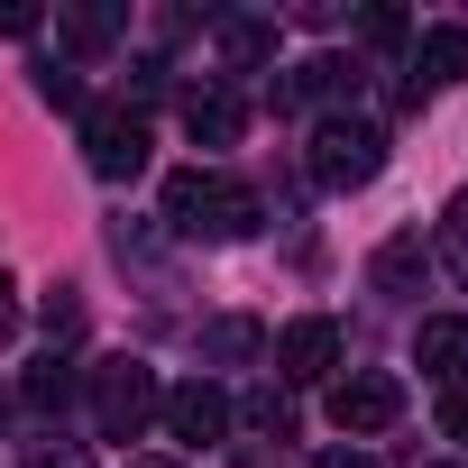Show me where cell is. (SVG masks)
Segmentation results:
<instances>
[{"label":"cell","instance_id":"1","mask_svg":"<svg viewBox=\"0 0 468 468\" xmlns=\"http://www.w3.org/2000/svg\"><path fill=\"white\" fill-rule=\"evenodd\" d=\"M165 229L175 239H249L258 229V193L211 175V165H184V175H165Z\"/></svg>","mask_w":468,"mask_h":468},{"label":"cell","instance_id":"2","mask_svg":"<svg viewBox=\"0 0 468 468\" xmlns=\"http://www.w3.org/2000/svg\"><path fill=\"white\" fill-rule=\"evenodd\" d=\"M156 404H165V386H156L147 358H101L92 367V431L101 441H138L156 422Z\"/></svg>","mask_w":468,"mask_h":468},{"label":"cell","instance_id":"3","mask_svg":"<svg viewBox=\"0 0 468 468\" xmlns=\"http://www.w3.org/2000/svg\"><path fill=\"white\" fill-rule=\"evenodd\" d=\"M377 165H386V129H377V120L331 111V120L313 129V184H322V193H358V184H377Z\"/></svg>","mask_w":468,"mask_h":468},{"label":"cell","instance_id":"4","mask_svg":"<svg viewBox=\"0 0 468 468\" xmlns=\"http://www.w3.org/2000/svg\"><path fill=\"white\" fill-rule=\"evenodd\" d=\"M83 165H92L101 184H129V175L147 165V120H138L129 101H83Z\"/></svg>","mask_w":468,"mask_h":468},{"label":"cell","instance_id":"5","mask_svg":"<svg viewBox=\"0 0 468 468\" xmlns=\"http://www.w3.org/2000/svg\"><path fill=\"white\" fill-rule=\"evenodd\" d=\"M156 422H165L175 441H193V450H211V441L229 431V395H220L211 377H184V386H165V404H156Z\"/></svg>","mask_w":468,"mask_h":468},{"label":"cell","instance_id":"6","mask_svg":"<svg viewBox=\"0 0 468 468\" xmlns=\"http://www.w3.org/2000/svg\"><path fill=\"white\" fill-rule=\"evenodd\" d=\"M276 367H285L294 386L331 377V367H340V322H331V313H303V322H285V331H276Z\"/></svg>","mask_w":468,"mask_h":468},{"label":"cell","instance_id":"7","mask_svg":"<svg viewBox=\"0 0 468 468\" xmlns=\"http://www.w3.org/2000/svg\"><path fill=\"white\" fill-rule=\"evenodd\" d=\"M395 413H404V386H395V377H377V367L331 386V422H340V431H386Z\"/></svg>","mask_w":468,"mask_h":468},{"label":"cell","instance_id":"8","mask_svg":"<svg viewBox=\"0 0 468 468\" xmlns=\"http://www.w3.org/2000/svg\"><path fill=\"white\" fill-rule=\"evenodd\" d=\"M413 367L450 395V386H468V322L459 313H431L422 331H413Z\"/></svg>","mask_w":468,"mask_h":468},{"label":"cell","instance_id":"9","mask_svg":"<svg viewBox=\"0 0 468 468\" xmlns=\"http://www.w3.org/2000/svg\"><path fill=\"white\" fill-rule=\"evenodd\" d=\"M239 129H249L239 92H193V101H184V138H193V147H239Z\"/></svg>","mask_w":468,"mask_h":468},{"label":"cell","instance_id":"10","mask_svg":"<svg viewBox=\"0 0 468 468\" xmlns=\"http://www.w3.org/2000/svg\"><path fill=\"white\" fill-rule=\"evenodd\" d=\"M422 83H468V28H422V47H413V101H422Z\"/></svg>","mask_w":468,"mask_h":468},{"label":"cell","instance_id":"11","mask_svg":"<svg viewBox=\"0 0 468 468\" xmlns=\"http://www.w3.org/2000/svg\"><path fill=\"white\" fill-rule=\"evenodd\" d=\"M276 92H285V101H358V65H340V56H313V65H294Z\"/></svg>","mask_w":468,"mask_h":468},{"label":"cell","instance_id":"12","mask_svg":"<svg viewBox=\"0 0 468 468\" xmlns=\"http://www.w3.org/2000/svg\"><path fill=\"white\" fill-rule=\"evenodd\" d=\"M422 267H431V258H422L413 229H404V239H386V249H377V267H367V276H377V294H413V276H422Z\"/></svg>","mask_w":468,"mask_h":468},{"label":"cell","instance_id":"13","mask_svg":"<svg viewBox=\"0 0 468 468\" xmlns=\"http://www.w3.org/2000/svg\"><path fill=\"white\" fill-rule=\"evenodd\" d=\"M258 349H267V331L239 322V313H229V322H202V358H220V367H239V358H258Z\"/></svg>","mask_w":468,"mask_h":468},{"label":"cell","instance_id":"14","mask_svg":"<svg viewBox=\"0 0 468 468\" xmlns=\"http://www.w3.org/2000/svg\"><path fill=\"white\" fill-rule=\"evenodd\" d=\"M220 56L239 65V74L267 65V56H276V19H220Z\"/></svg>","mask_w":468,"mask_h":468},{"label":"cell","instance_id":"15","mask_svg":"<svg viewBox=\"0 0 468 468\" xmlns=\"http://www.w3.org/2000/svg\"><path fill=\"white\" fill-rule=\"evenodd\" d=\"M239 422H249V431H267V441H294V404H285L276 386H258V395L239 404Z\"/></svg>","mask_w":468,"mask_h":468},{"label":"cell","instance_id":"16","mask_svg":"<svg viewBox=\"0 0 468 468\" xmlns=\"http://www.w3.org/2000/svg\"><path fill=\"white\" fill-rule=\"evenodd\" d=\"M56 28H65V47H111L120 37V10H65Z\"/></svg>","mask_w":468,"mask_h":468},{"label":"cell","instance_id":"17","mask_svg":"<svg viewBox=\"0 0 468 468\" xmlns=\"http://www.w3.org/2000/svg\"><path fill=\"white\" fill-rule=\"evenodd\" d=\"M65 386H74L65 358H37V367H28V404H37V413H65Z\"/></svg>","mask_w":468,"mask_h":468},{"label":"cell","instance_id":"18","mask_svg":"<svg viewBox=\"0 0 468 468\" xmlns=\"http://www.w3.org/2000/svg\"><path fill=\"white\" fill-rule=\"evenodd\" d=\"M441 258H450V267H459V285H468V193L441 211Z\"/></svg>","mask_w":468,"mask_h":468},{"label":"cell","instance_id":"19","mask_svg":"<svg viewBox=\"0 0 468 468\" xmlns=\"http://www.w3.org/2000/svg\"><path fill=\"white\" fill-rule=\"evenodd\" d=\"M19 468H92V459H83L74 441H28V450H19Z\"/></svg>","mask_w":468,"mask_h":468},{"label":"cell","instance_id":"20","mask_svg":"<svg viewBox=\"0 0 468 468\" xmlns=\"http://www.w3.org/2000/svg\"><path fill=\"white\" fill-rule=\"evenodd\" d=\"M441 441H468V386L441 395Z\"/></svg>","mask_w":468,"mask_h":468},{"label":"cell","instance_id":"21","mask_svg":"<svg viewBox=\"0 0 468 468\" xmlns=\"http://www.w3.org/2000/svg\"><path fill=\"white\" fill-rule=\"evenodd\" d=\"M358 37H367V47H395V37H404V19H395V10H367V19H358Z\"/></svg>","mask_w":468,"mask_h":468},{"label":"cell","instance_id":"22","mask_svg":"<svg viewBox=\"0 0 468 468\" xmlns=\"http://www.w3.org/2000/svg\"><path fill=\"white\" fill-rule=\"evenodd\" d=\"M37 92H47V101H65V111H74V101H83V83H74V74H65V65H47V74H37Z\"/></svg>","mask_w":468,"mask_h":468},{"label":"cell","instance_id":"23","mask_svg":"<svg viewBox=\"0 0 468 468\" xmlns=\"http://www.w3.org/2000/svg\"><path fill=\"white\" fill-rule=\"evenodd\" d=\"M0 37H37V10H28V0H0Z\"/></svg>","mask_w":468,"mask_h":468},{"label":"cell","instance_id":"24","mask_svg":"<svg viewBox=\"0 0 468 468\" xmlns=\"http://www.w3.org/2000/svg\"><path fill=\"white\" fill-rule=\"evenodd\" d=\"M322 468H377V459H367V450H331Z\"/></svg>","mask_w":468,"mask_h":468},{"label":"cell","instance_id":"25","mask_svg":"<svg viewBox=\"0 0 468 468\" xmlns=\"http://www.w3.org/2000/svg\"><path fill=\"white\" fill-rule=\"evenodd\" d=\"M19 331V303H10V285H0V340H10Z\"/></svg>","mask_w":468,"mask_h":468},{"label":"cell","instance_id":"26","mask_svg":"<svg viewBox=\"0 0 468 468\" xmlns=\"http://www.w3.org/2000/svg\"><path fill=\"white\" fill-rule=\"evenodd\" d=\"M138 468H175V459H138Z\"/></svg>","mask_w":468,"mask_h":468}]
</instances>
